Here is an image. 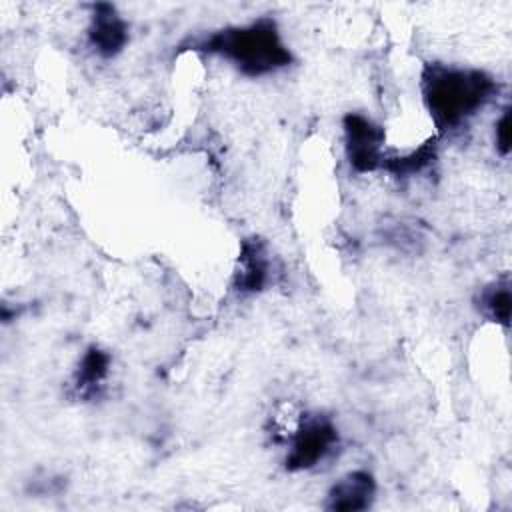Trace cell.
<instances>
[{
    "label": "cell",
    "mask_w": 512,
    "mask_h": 512,
    "mask_svg": "<svg viewBox=\"0 0 512 512\" xmlns=\"http://www.w3.org/2000/svg\"><path fill=\"white\" fill-rule=\"evenodd\" d=\"M434 158H436V148H434V142L430 140V142L422 144L418 150H412L402 156H386L384 154L382 168L396 176H410V174L424 170L430 162H434Z\"/></svg>",
    "instance_id": "9c48e42d"
},
{
    "label": "cell",
    "mask_w": 512,
    "mask_h": 512,
    "mask_svg": "<svg viewBox=\"0 0 512 512\" xmlns=\"http://www.w3.org/2000/svg\"><path fill=\"white\" fill-rule=\"evenodd\" d=\"M496 148L500 150V154H508L510 152V110L506 108L504 114L500 116V120L496 122Z\"/></svg>",
    "instance_id": "8fae6325"
},
{
    "label": "cell",
    "mask_w": 512,
    "mask_h": 512,
    "mask_svg": "<svg viewBox=\"0 0 512 512\" xmlns=\"http://www.w3.org/2000/svg\"><path fill=\"white\" fill-rule=\"evenodd\" d=\"M110 368V356L108 352L100 350L98 346H90L76 370V380L74 386L80 396H90L96 392V388L104 382L106 374Z\"/></svg>",
    "instance_id": "ba28073f"
},
{
    "label": "cell",
    "mask_w": 512,
    "mask_h": 512,
    "mask_svg": "<svg viewBox=\"0 0 512 512\" xmlns=\"http://www.w3.org/2000/svg\"><path fill=\"white\" fill-rule=\"evenodd\" d=\"M376 492V484L372 474L364 470H356L346 474L340 482H336L328 494L330 510L356 512L370 506Z\"/></svg>",
    "instance_id": "8992f818"
},
{
    "label": "cell",
    "mask_w": 512,
    "mask_h": 512,
    "mask_svg": "<svg viewBox=\"0 0 512 512\" xmlns=\"http://www.w3.org/2000/svg\"><path fill=\"white\" fill-rule=\"evenodd\" d=\"M344 140L350 166L356 172H372L376 168H382L384 130L376 122L358 112L346 114Z\"/></svg>",
    "instance_id": "3957f363"
},
{
    "label": "cell",
    "mask_w": 512,
    "mask_h": 512,
    "mask_svg": "<svg viewBox=\"0 0 512 512\" xmlns=\"http://www.w3.org/2000/svg\"><path fill=\"white\" fill-rule=\"evenodd\" d=\"M198 50L220 54L248 76H264L292 62L276 22L260 18L246 26L224 28L196 44Z\"/></svg>",
    "instance_id": "7a4b0ae2"
},
{
    "label": "cell",
    "mask_w": 512,
    "mask_h": 512,
    "mask_svg": "<svg viewBox=\"0 0 512 512\" xmlns=\"http://www.w3.org/2000/svg\"><path fill=\"white\" fill-rule=\"evenodd\" d=\"M88 40L104 56H116L128 42V26L112 4H96L88 28Z\"/></svg>",
    "instance_id": "5b68a950"
},
{
    "label": "cell",
    "mask_w": 512,
    "mask_h": 512,
    "mask_svg": "<svg viewBox=\"0 0 512 512\" xmlns=\"http://www.w3.org/2000/svg\"><path fill=\"white\" fill-rule=\"evenodd\" d=\"M268 282V258L264 244L258 238H250L242 244L238 270H236V288L240 292H260Z\"/></svg>",
    "instance_id": "52a82bcc"
},
{
    "label": "cell",
    "mask_w": 512,
    "mask_h": 512,
    "mask_svg": "<svg viewBox=\"0 0 512 512\" xmlns=\"http://www.w3.org/2000/svg\"><path fill=\"white\" fill-rule=\"evenodd\" d=\"M338 442V430L326 418L304 422L292 436V446L286 456L288 470H308L316 466Z\"/></svg>",
    "instance_id": "277c9868"
},
{
    "label": "cell",
    "mask_w": 512,
    "mask_h": 512,
    "mask_svg": "<svg viewBox=\"0 0 512 512\" xmlns=\"http://www.w3.org/2000/svg\"><path fill=\"white\" fill-rule=\"evenodd\" d=\"M494 90V80L480 70L430 64L422 72V98L442 132L476 114L492 98Z\"/></svg>",
    "instance_id": "6da1fadb"
},
{
    "label": "cell",
    "mask_w": 512,
    "mask_h": 512,
    "mask_svg": "<svg viewBox=\"0 0 512 512\" xmlns=\"http://www.w3.org/2000/svg\"><path fill=\"white\" fill-rule=\"evenodd\" d=\"M482 306L490 314V318L502 326H508L510 322V284L508 282H496L492 288H488L482 294Z\"/></svg>",
    "instance_id": "30bf717a"
}]
</instances>
